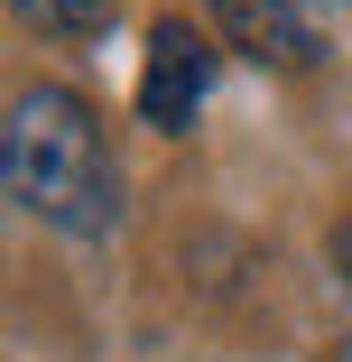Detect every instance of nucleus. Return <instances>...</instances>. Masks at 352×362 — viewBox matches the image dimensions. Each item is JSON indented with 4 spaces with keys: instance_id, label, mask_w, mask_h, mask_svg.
<instances>
[{
    "instance_id": "obj_1",
    "label": "nucleus",
    "mask_w": 352,
    "mask_h": 362,
    "mask_svg": "<svg viewBox=\"0 0 352 362\" xmlns=\"http://www.w3.org/2000/svg\"><path fill=\"white\" fill-rule=\"evenodd\" d=\"M0 177H10V195L28 214H47V223L84 233V242L121 223V168L102 149V121L65 84H28L10 103V121H0Z\"/></svg>"
},
{
    "instance_id": "obj_2",
    "label": "nucleus",
    "mask_w": 352,
    "mask_h": 362,
    "mask_svg": "<svg viewBox=\"0 0 352 362\" xmlns=\"http://www.w3.org/2000/svg\"><path fill=\"white\" fill-rule=\"evenodd\" d=\"M214 93V37H195L186 19H167L149 37V75H139V121L149 130H186Z\"/></svg>"
},
{
    "instance_id": "obj_3",
    "label": "nucleus",
    "mask_w": 352,
    "mask_h": 362,
    "mask_svg": "<svg viewBox=\"0 0 352 362\" xmlns=\"http://www.w3.org/2000/svg\"><path fill=\"white\" fill-rule=\"evenodd\" d=\"M214 28L241 47V56H260V65H315L324 56V37H315V19L297 10V0H214Z\"/></svg>"
},
{
    "instance_id": "obj_4",
    "label": "nucleus",
    "mask_w": 352,
    "mask_h": 362,
    "mask_svg": "<svg viewBox=\"0 0 352 362\" xmlns=\"http://www.w3.org/2000/svg\"><path fill=\"white\" fill-rule=\"evenodd\" d=\"M19 10H28L37 28H56V37H93V28L121 10V0H19Z\"/></svg>"
},
{
    "instance_id": "obj_5",
    "label": "nucleus",
    "mask_w": 352,
    "mask_h": 362,
    "mask_svg": "<svg viewBox=\"0 0 352 362\" xmlns=\"http://www.w3.org/2000/svg\"><path fill=\"white\" fill-rule=\"evenodd\" d=\"M334 269H343V288H352V223H334Z\"/></svg>"
}]
</instances>
